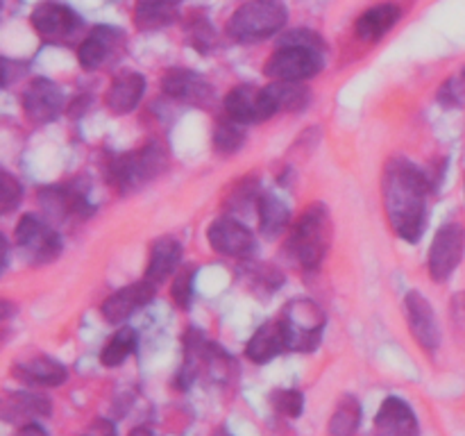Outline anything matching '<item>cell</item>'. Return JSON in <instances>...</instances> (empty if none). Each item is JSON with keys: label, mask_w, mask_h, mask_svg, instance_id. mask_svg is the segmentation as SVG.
<instances>
[{"label": "cell", "mask_w": 465, "mask_h": 436, "mask_svg": "<svg viewBox=\"0 0 465 436\" xmlns=\"http://www.w3.org/2000/svg\"><path fill=\"white\" fill-rule=\"evenodd\" d=\"M381 195L391 227L400 239L416 243L427 225V195L430 180L407 159L386 164L381 177Z\"/></svg>", "instance_id": "1"}, {"label": "cell", "mask_w": 465, "mask_h": 436, "mask_svg": "<svg viewBox=\"0 0 465 436\" xmlns=\"http://www.w3.org/2000/svg\"><path fill=\"white\" fill-rule=\"evenodd\" d=\"M331 243V221L330 212L322 204L304 209L302 216L295 221L286 241V253L304 271H316L321 268L327 250Z\"/></svg>", "instance_id": "2"}, {"label": "cell", "mask_w": 465, "mask_h": 436, "mask_svg": "<svg viewBox=\"0 0 465 436\" xmlns=\"http://www.w3.org/2000/svg\"><path fill=\"white\" fill-rule=\"evenodd\" d=\"M286 5L282 0H248L227 21V35L236 44H257L271 39L286 25Z\"/></svg>", "instance_id": "3"}, {"label": "cell", "mask_w": 465, "mask_h": 436, "mask_svg": "<svg viewBox=\"0 0 465 436\" xmlns=\"http://www.w3.org/2000/svg\"><path fill=\"white\" fill-rule=\"evenodd\" d=\"M277 321L284 332L286 350L291 352H313L321 345L327 325L325 312L309 298L286 302Z\"/></svg>", "instance_id": "4"}, {"label": "cell", "mask_w": 465, "mask_h": 436, "mask_svg": "<svg viewBox=\"0 0 465 436\" xmlns=\"http://www.w3.org/2000/svg\"><path fill=\"white\" fill-rule=\"evenodd\" d=\"M163 166H166V150L157 141H150L134 153L118 154L116 159H112L109 180L121 193H132L154 180L163 171Z\"/></svg>", "instance_id": "5"}, {"label": "cell", "mask_w": 465, "mask_h": 436, "mask_svg": "<svg viewBox=\"0 0 465 436\" xmlns=\"http://www.w3.org/2000/svg\"><path fill=\"white\" fill-rule=\"evenodd\" d=\"M322 66V50L307 45H280L263 64V73L275 82H304L316 77Z\"/></svg>", "instance_id": "6"}, {"label": "cell", "mask_w": 465, "mask_h": 436, "mask_svg": "<svg viewBox=\"0 0 465 436\" xmlns=\"http://www.w3.org/2000/svg\"><path fill=\"white\" fill-rule=\"evenodd\" d=\"M14 236H16V248L35 266L54 262L62 253V239H59L57 232L48 225V221L35 216V213H25L16 223Z\"/></svg>", "instance_id": "7"}, {"label": "cell", "mask_w": 465, "mask_h": 436, "mask_svg": "<svg viewBox=\"0 0 465 436\" xmlns=\"http://www.w3.org/2000/svg\"><path fill=\"white\" fill-rule=\"evenodd\" d=\"M225 114L232 116L234 121L243 123V125H252V123H263L280 114L277 100L272 95L271 86H259L252 84H239L230 89L225 95Z\"/></svg>", "instance_id": "8"}, {"label": "cell", "mask_w": 465, "mask_h": 436, "mask_svg": "<svg viewBox=\"0 0 465 436\" xmlns=\"http://www.w3.org/2000/svg\"><path fill=\"white\" fill-rule=\"evenodd\" d=\"M465 254V227L461 223H445L436 232L430 245V277L434 282H448Z\"/></svg>", "instance_id": "9"}, {"label": "cell", "mask_w": 465, "mask_h": 436, "mask_svg": "<svg viewBox=\"0 0 465 436\" xmlns=\"http://www.w3.org/2000/svg\"><path fill=\"white\" fill-rule=\"evenodd\" d=\"M32 27L44 36L45 41L62 44L68 41L82 25L80 14L73 12L68 5L57 3V0H44L32 9Z\"/></svg>", "instance_id": "10"}, {"label": "cell", "mask_w": 465, "mask_h": 436, "mask_svg": "<svg viewBox=\"0 0 465 436\" xmlns=\"http://www.w3.org/2000/svg\"><path fill=\"white\" fill-rule=\"evenodd\" d=\"M207 241L213 253L234 259H245L257 250L254 234L236 218H216L209 225Z\"/></svg>", "instance_id": "11"}, {"label": "cell", "mask_w": 465, "mask_h": 436, "mask_svg": "<svg viewBox=\"0 0 465 436\" xmlns=\"http://www.w3.org/2000/svg\"><path fill=\"white\" fill-rule=\"evenodd\" d=\"M404 312H407V322L416 343L427 352H434L440 345V327L430 300L418 291H409L404 298Z\"/></svg>", "instance_id": "12"}, {"label": "cell", "mask_w": 465, "mask_h": 436, "mask_svg": "<svg viewBox=\"0 0 465 436\" xmlns=\"http://www.w3.org/2000/svg\"><path fill=\"white\" fill-rule=\"evenodd\" d=\"M23 109L32 123H53L64 109V94L48 77H36L23 91Z\"/></svg>", "instance_id": "13"}, {"label": "cell", "mask_w": 465, "mask_h": 436, "mask_svg": "<svg viewBox=\"0 0 465 436\" xmlns=\"http://www.w3.org/2000/svg\"><path fill=\"white\" fill-rule=\"evenodd\" d=\"M154 298V284L153 282H134L130 286H123L116 293L109 295L103 302L100 312H103V318L112 325H121L125 322L132 313L139 312L141 307L150 302Z\"/></svg>", "instance_id": "14"}, {"label": "cell", "mask_w": 465, "mask_h": 436, "mask_svg": "<svg viewBox=\"0 0 465 436\" xmlns=\"http://www.w3.org/2000/svg\"><path fill=\"white\" fill-rule=\"evenodd\" d=\"M123 48V32L116 27L98 25L91 30V35L77 48V62L84 71H95L104 66L112 59V54H118Z\"/></svg>", "instance_id": "15"}, {"label": "cell", "mask_w": 465, "mask_h": 436, "mask_svg": "<svg viewBox=\"0 0 465 436\" xmlns=\"http://www.w3.org/2000/svg\"><path fill=\"white\" fill-rule=\"evenodd\" d=\"M375 436H420V425L407 400L389 395L381 402L375 416Z\"/></svg>", "instance_id": "16"}, {"label": "cell", "mask_w": 465, "mask_h": 436, "mask_svg": "<svg viewBox=\"0 0 465 436\" xmlns=\"http://www.w3.org/2000/svg\"><path fill=\"white\" fill-rule=\"evenodd\" d=\"M162 91L186 104H207L212 100V84L191 68H171L162 77Z\"/></svg>", "instance_id": "17"}, {"label": "cell", "mask_w": 465, "mask_h": 436, "mask_svg": "<svg viewBox=\"0 0 465 436\" xmlns=\"http://www.w3.org/2000/svg\"><path fill=\"white\" fill-rule=\"evenodd\" d=\"M12 372L14 377H18V382L27 386H62L68 377L66 366L48 354L21 359L14 363Z\"/></svg>", "instance_id": "18"}, {"label": "cell", "mask_w": 465, "mask_h": 436, "mask_svg": "<svg viewBox=\"0 0 465 436\" xmlns=\"http://www.w3.org/2000/svg\"><path fill=\"white\" fill-rule=\"evenodd\" d=\"M143 91L145 77L136 71H125L112 80L107 95H104V103H107L109 112L123 116V114L134 112L136 104L143 98Z\"/></svg>", "instance_id": "19"}, {"label": "cell", "mask_w": 465, "mask_h": 436, "mask_svg": "<svg viewBox=\"0 0 465 436\" xmlns=\"http://www.w3.org/2000/svg\"><path fill=\"white\" fill-rule=\"evenodd\" d=\"M50 416V400L32 391L7 393L3 400V418L7 422H36V418Z\"/></svg>", "instance_id": "20"}, {"label": "cell", "mask_w": 465, "mask_h": 436, "mask_svg": "<svg viewBox=\"0 0 465 436\" xmlns=\"http://www.w3.org/2000/svg\"><path fill=\"white\" fill-rule=\"evenodd\" d=\"M182 259V243L173 236H159L153 245H150V259L148 268H145V280L153 282L154 286L162 284L163 280L173 275L180 266Z\"/></svg>", "instance_id": "21"}, {"label": "cell", "mask_w": 465, "mask_h": 436, "mask_svg": "<svg viewBox=\"0 0 465 436\" xmlns=\"http://www.w3.org/2000/svg\"><path fill=\"white\" fill-rule=\"evenodd\" d=\"M282 352H286V339L277 318L263 322L245 345V357L254 363H268Z\"/></svg>", "instance_id": "22"}, {"label": "cell", "mask_w": 465, "mask_h": 436, "mask_svg": "<svg viewBox=\"0 0 465 436\" xmlns=\"http://www.w3.org/2000/svg\"><path fill=\"white\" fill-rule=\"evenodd\" d=\"M400 21V7L398 5H375V7L366 9L361 16L357 18L354 32L361 41H380L381 36L389 35L393 30L395 23Z\"/></svg>", "instance_id": "23"}, {"label": "cell", "mask_w": 465, "mask_h": 436, "mask_svg": "<svg viewBox=\"0 0 465 436\" xmlns=\"http://www.w3.org/2000/svg\"><path fill=\"white\" fill-rule=\"evenodd\" d=\"M177 0H136L134 23L139 30H162L175 23Z\"/></svg>", "instance_id": "24"}, {"label": "cell", "mask_w": 465, "mask_h": 436, "mask_svg": "<svg viewBox=\"0 0 465 436\" xmlns=\"http://www.w3.org/2000/svg\"><path fill=\"white\" fill-rule=\"evenodd\" d=\"M257 213H259V227L266 236H280L282 232L289 227L291 212L280 198L275 195H262L257 200Z\"/></svg>", "instance_id": "25"}, {"label": "cell", "mask_w": 465, "mask_h": 436, "mask_svg": "<svg viewBox=\"0 0 465 436\" xmlns=\"http://www.w3.org/2000/svg\"><path fill=\"white\" fill-rule=\"evenodd\" d=\"M361 425V402L354 395H343L330 418L327 436H354Z\"/></svg>", "instance_id": "26"}, {"label": "cell", "mask_w": 465, "mask_h": 436, "mask_svg": "<svg viewBox=\"0 0 465 436\" xmlns=\"http://www.w3.org/2000/svg\"><path fill=\"white\" fill-rule=\"evenodd\" d=\"M41 204H44L45 213L48 216H57V218H66L68 213H84L86 204L82 200V195H77L75 191H68L64 186H50V189L41 191Z\"/></svg>", "instance_id": "27"}, {"label": "cell", "mask_w": 465, "mask_h": 436, "mask_svg": "<svg viewBox=\"0 0 465 436\" xmlns=\"http://www.w3.org/2000/svg\"><path fill=\"white\" fill-rule=\"evenodd\" d=\"M136 343H139L136 332L132 330V327H121V330L114 332L112 339L104 343L103 352H100V362H103V366L107 368L121 366V363L134 352Z\"/></svg>", "instance_id": "28"}, {"label": "cell", "mask_w": 465, "mask_h": 436, "mask_svg": "<svg viewBox=\"0 0 465 436\" xmlns=\"http://www.w3.org/2000/svg\"><path fill=\"white\" fill-rule=\"evenodd\" d=\"M245 141V125L232 116H223L213 127V150L221 154H232L241 150Z\"/></svg>", "instance_id": "29"}, {"label": "cell", "mask_w": 465, "mask_h": 436, "mask_svg": "<svg viewBox=\"0 0 465 436\" xmlns=\"http://www.w3.org/2000/svg\"><path fill=\"white\" fill-rule=\"evenodd\" d=\"M271 91L275 95L280 112H284V109L286 112H300L312 103V94L300 82H272Z\"/></svg>", "instance_id": "30"}, {"label": "cell", "mask_w": 465, "mask_h": 436, "mask_svg": "<svg viewBox=\"0 0 465 436\" xmlns=\"http://www.w3.org/2000/svg\"><path fill=\"white\" fill-rule=\"evenodd\" d=\"M271 404L286 418H298L304 409V395L295 389H277L271 393Z\"/></svg>", "instance_id": "31"}, {"label": "cell", "mask_w": 465, "mask_h": 436, "mask_svg": "<svg viewBox=\"0 0 465 436\" xmlns=\"http://www.w3.org/2000/svg\"><path fill=\"white\" fill-rule=\"evenodd\" d=\"M23 198V186L12 173H3V182H0V212L9 213L21 204Z\"/></svg>", "instance_id": "32"}, {"label": "cell", "mask_w": 465, "mask_h": 436, "mask_svg": "<svg viewBox=\"0 0 465 436\" xmlns=\"http://www.w3.org/2000/svg\"><path fill=\"white\" fill-rule=\"evenodd\" d=\"M193 277H195L193 268H186V271H180V275H177L175 282H173L171 293L180 309H189L191 298H193Z\"/></svg>", "instance_id": "33"}, {"label": "cell", "mask_w": 465, "mask_h": 436, "mask_svg": "<svg viewBox=\"0 0 465 436\" xmlns=\"http://www.w3.org/2000/svg\"><path fill=\"white\" fill-rule=\"evenodd\" d=\"M189 41L200 50V53H207L213 45V27L209 25L207 18H195L189 25Z\"/></svg>", "instance_id": "34"}, {"label": "cell", "mask_w": 465, "mask_h": 436, "mask_svg": "<svg viewBox=\"0 0 465 436\" xmlns=\"http://www.w3.org/2000/svg\"><path fill=\"white\" fill-rule=\"evenodd\" d=\"M439 100L445 104V107H459L465 100V84L459 77H452V80L445 82L439 91Z\"/></svg>", "instance_id": "35"}, {"label": "cell", "mask_w": 465, "mask_h": 436, "mask_svg": "<svg viewBox=\"0 0 465 436\" xmlns=\"http://www.w3.org/2000/svg\"><path fill=\"white\" fill-rule=\"evenodd\" d=\"M280 45H307V48L325 50V44H322L321 35L313 30H293L284 36Z\"/></svg>", "instance_id": "36"}, {"label": "cell", "mask_w": 465, "mask_h": 436, "mask_svg": "<svg viewBox=\"0 0 465 436\" xmlns=\"http://www.w3.org/2000/svg\"><path fill=\"white\" fill-rule=\"evenodd\" d=\"M80 436H118V431L112 421H107V418H95Z\"/></svg>", "instance_id": "37"}, {"label": "cell", "mask_w": 465, "mask_h": 436, "mask_svg": "<svg viewBox=\"0 0 465 436\" xmlns=\"http://www.w3.org/2000/svg\"><path fill=\"white\" fill-rule=\"evenodd\" d=\"M16 436H48V434H45V430L39 425V422H25V425H21V430L16 431Z\"/></svg>", "instance_id": "38"}, {"label": "cell", "mask_w": 465, "mask_h": 436, "mask_svg": "<svg viewBox=\"0 0 465 436\" xmlns=\"http://www.w3.org/2000/svg\"><path fill=\"white\" fill-rule=\"evenodd\" d=\"M130 436H154V434L148 430V427H134V430L130 431Z\"/></svg>", "instance_id": "39"}, {"label": "cell", "mask_w": 465, "mask_h": 436, "mask_svg": "<svg viewBox=\"0 0 465 436\" xmlns=\"http://www.w3.org/2000/svg\"><path fill=\"white\" fill-rule=\"evenodd\" d=\"M213 436H230V434H227V431H225V430H218V431H216V434H213Z\"/></svg>", "instance_id": "40"}]
</instances>
